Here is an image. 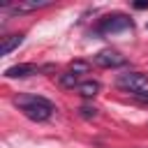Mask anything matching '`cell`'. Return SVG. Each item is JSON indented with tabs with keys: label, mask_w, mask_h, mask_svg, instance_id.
<instances>
[{
	"label": "cell",
	"mask_w": 148,
	"mask_h": 148,
	"mask_svg": "<svg viewBox=\"0 0 148 148\" xmlns=\"http://www.w3.org/2000/svg\"><path fill=\"white\" fill-rule=\"evenodd\" d=\"M79 92H81L83 97H95V95L99 92V81H83V83L79 86Z\"/></svg>",
	"instance_id": "obj_8"
},
{
	"label": "cell",
	"mask_w": 148,
	"mask_h": 148,
	"mask_svg": "<svg viewBox=\"0 0 148 148\" xmlns=\"http://www.w3.org/2000/svg\"><path fill=\"white\" fill-rule=\"evenodd\" d=\"M60 86H62V88H79V86H81V83H79V74H74L72 69L65 72V74H60Z\"/></svg>",
	"instance_id": "obj_9"
},
{
	"label": "cell",
	"mask_w": 148,
	"mask_h": 148,
	"mask_svg": "<svg viewBox=\"0 0 148 148\" xmlns=\"http://www.w3.org/2000/svg\"><path fill=\"white\" fill-rule=\"evenodd\" d=\"M23 44V35H9V37H5L2 39V44H0V53L2 56H9L16 46H21Z\"/></svg>",
	"instance_id": "obj_7"
},
{
	"label": "cell",
	"mask_w": 148,
	"mask_h": 148,
	"mask_svg": "<svg viewBox=\"0 0 148 148\" xmlns=\"http://www.w3.org/2000/svg\"><path fill=\"white\" fill-rule=\"evenodd\" d=\"M134 7L136 9H148V0H139V2H134Z\"/></svg>",
	"instance_id": "obj_12"
},
{
	"label": "cell",
	"mask_w": 148,
	"mask_h": 148,
	"mask_svg": "<svg viewBox=\"0 0 148 148\" xmlns=\"http://www.w3.org/2000/svg\"><path fill=\"white\" fill-rule=\"evenodd\" d=\"M39 67L32 65V62H21V65H14V67H7L5 69V76L7 79H25V76H32L37 74Z\"/></svg>",
	"instance_id": "obj_5"
},
{
	"label": "cell",
	"mask_w": 148,
	"mask_h": 148,
	"mask_svg": "<svg viewBox=\"0 0 148 148\" xmlns=\"http://www.w3.org/2000/svg\"><path fill=\"white\" fill-rule=\"evenodd\" d=\"M46 5H49V0H30V2H16V5L5 7V9H9L12 14H21V12H32V9H39Z\"/></svg>",
	"instance_id": "obj_6"
},
{
	"label": "cell",
	"mask_w": 148,
	"mask_h": 148,
	"mask_svg": "<svg viewBox=\"0 0 148 148\" xmlns=\"http://www.w3.org/2000/svg\"><path fill=\"white\" fill-rule=\"evenodd\" d=\"M118 86L123 90H130V92H141V90H148V79L139 72H130V74H123L118 76Z\"/></svg>",
	"instance_id": "obj_3"
},
{
	"label": "cell",
	"mask_w": 148,
	"mask_h": 148,
	"mask_svg": "<svg viewBox=\"0 0 148 148\" xmlns=\"http://www.w3.org/2000/svg\"><path fill=\"white\" fill-rule=\"evenodd\" d=\"M79 111H81V118H95L97 116V109L95 106H81Z\"/></svg>",
	"instance_id": "obj_11"
},
{
	"label": "cell",
	"mask_w": 148,
	"mask_h": 148,
	"mask_svg": "<svg viewBox=\"0 0 148 148\" xmlns=\"http://www.w3.org/2000/svg\"><path fill=\"white\" fill-rule=\"evenodd\" d=\"M136 97H139V99H143V102H148V90H141V92H136Z\"/></svg>",
	"instance_id": "obj_13"
},
{
	"label": "cell",
	"mask_w": 148,
	"mask_h": 148,
	"mask_svg": "<svg viewBox=\"0 0 148 148\" xmlns=\"http://www.w3.org/2000/svg\"><path fill=\"white\" fill-rule=\"evenodd\" d=\"M95 65L106 67V69H111V67H123V65H125V56H120V53L113 51V49H104V51H99V53L95 56Z\"/></svg>",
	"instance_id": "obj_4"
},
{
	"label": "cell",
	"mask_w": 148,
	"mask_h": 148,
	"mask_svg": "<svg viewBox=\"0 0 148 148\" xmlns=\"http://www.w3.org/2000/svg\"><path fill=\"white\" fill-rule=\"evenodd\" d=\"M14 104L23 111L25 118H30L35 123H44L53 113V104L49 99H44V97H37V95H18L14 99Z\"/></svg>",
	"instance_id": "obj_1"
},
{
	"label": "cell",
	"mask_w": 148,
	"mask_h": 148,
	"mask_svg": "<svg viewBox=\"0 0 148 148\" xmlns=\"http://www.w3.org/2000/svg\"><path fill=\"white\" fill-rule=\"evenodd\" d=\"M88 69H90V65H88V62H83V60L72 62V72H74V74H86Z\"/></svg>",
	"instance_id": "obj_10"
},
{
	"label": "cell",
	"mask_w": 148,
	"mask_h": 148,
	"mask_svg": "<svg viewBox=\"0 0 148 148\" xmlns=\"http://www.w3.org/2000/svg\"><path fill=\"white\" fill-rule=\"evenodd\" d=\"M127 28H132V18L130 16H125V14H111V16H104L102 21H99V32H104V35H109V32H120V30H127Z\"/></svg>",
	"instance_id": "obj_2"
}]
</instances>
